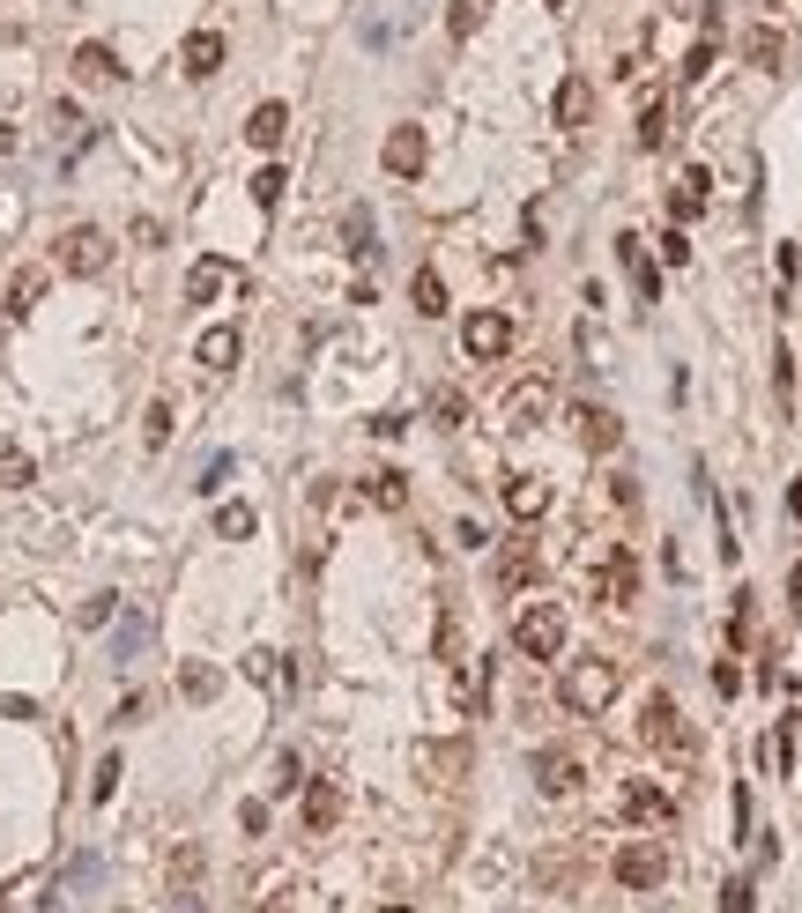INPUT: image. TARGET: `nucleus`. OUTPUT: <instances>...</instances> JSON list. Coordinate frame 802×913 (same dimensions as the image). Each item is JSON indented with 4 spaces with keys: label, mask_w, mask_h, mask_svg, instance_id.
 I'll return each instance as SVG.
<instances>
[{
    "label": "nucleus",
    "mask_w": 802,
    "mask_h": 913,
    "mask_svg": "<svg viewBox=\"0 0 802 913\" xmlns=\"http://www.w3.org/2000/svg\"><path fill=\"white\" fill-rule=\"evenodd\" d=\"M617 662H602V654H580V662H565V683H557V699L572 706V720H594V713H609L617 699Z\"/></svg>",
    "instance_id": "nucleus-1"
},
{
    "label": "nucleus",
    "mask_w": 802,
    "mask_h": 913,
    "mask_svg": "<svg viewBox=\"0 0 802 913\" xmlns=\"http://www.w3.org/2000/svg\"><path fill=\"white\" fill-rule=\"evenodd\" d=\"M550 409H557V379H550V372H520L506 394H498V416H506V431H543Z\"/></svg>",
    "instance_id": "nucleus-2"
},
{
    "label": "nucleus",
    "mask_w": 802,
    "mask_h": 913,
    "mask_svg": "<svg viewBox=\"0 0 802 913\" xmlns=\"http://www.w3.org/2000/svg\"><path fill=\"white\" fill-rule=\"evenodd\" d=\"M513 646H520L528 662H557V654H565V609H557V602H528L520 624H513Z\"/></svg>",
    "instance_id": "nucleus-3"
},
{
    "label": "nucleus",
    "mask_w": 802,
    "mask_h": 913,
    "mask_svg": "<svg viewBox=\"0 0 802 913\" xmlns=\"http://www.w3.org/2000/svg\"><path fill=\"white\" fill-rule=\"evenodd\" d=\"M639 736H646L654 750H669V757H691V750H699V736L683 728V713H676L669 691H654V699H646V713H639Z\"/></svg>",
    "instance_id": "nucleus-4"
},
{
    "label": "nucleus",
    "mask_w": 802,
    "mask_h": 913,
    "mask_svg": "<svg viewBox=\"0 0 802 913\" xmlns=\"http://www.w3.org/2000/svg\"><path fill=\"white\" fill-rule=\"evenodd\" d=\"M617 884H625V891H662V884H669V847H662V839H632V847L617 854Z\"/></svg>",
    "instance_id": "nucleus-5"
},
{
    "label": "nucleus",
    "mask_w": 802,
    "mask_h": 913,
    "mask_svg": "<svg viewBox=\"0 0 802 913\" xmlns=\"http://www.w3.org/2000/svg\"><path fill=\"white\" fill-rule=\"evenodd\" d=\"M60 268H67V275H104V268H112V238H104V231H97V223H75V231H67V238H60Z\"/></svg>",
    "instance_id": "nucleus-6"
},
{
    "label": "nucleus",
    "mask_w": 802,
    "mask_h": 913,
    "mask_svg": "<svg viewBox=\"0 0 802 913\" xmlns=\"http://www.w3.org/2000/svg\"><path fill=\"white\" fill-rule=\"evenodd\" d=\"M461 349L476 357V365H498V357L513 349V320H506V312H468V320H461Z\"/></svg>",
    "instance_id": "nucleus-7"
},
{
    "label": "nucleus",
    "mask_w": 802,
    "mask_h": 913,
    "mask_svg": "<svg viewBox=\"0 0 802 913\" xmlns=\"http://www.w3.org/2000/svg\"><path fill=\"white\" fill-rule=\"evenodd\" d=\"M535 788H543V794H580V788H588V765H580V750H565V743L535 750Z\"/></svg>",
    "instance_id": "nucleus-8"
},
{
    "label": "nucleus",
    "mask_w": 802,
    "mask_h": 913,
    "mask_svg": "<svg viewBox=\"0 0 802 913\" xmlns=\"http://www.w3.org/2000/svg\"><path fill=\"white\" fill-rule=\"evenodd\" d=\"M572 439H580L588 454H617V446H625V423L609 409H594V402H572Z\"/></svg>",
    "instance_id": "nucleus-9"
},
{
    "label": "nucleus",
    "mask_w": 802,
    "mask_h": 913,
    "mask_svg": "<svg viewBox=\"0 0 802 913\" xmlns=\"http://www.w3.org/2000/svg\"><path fill=\"white\" fill-rule=\"evenodd\" d=\"M380 157H386V171H394V178H423V157H431V141H423V126H394Z\"/></svg>",
    "instance_id": "nucleus-10"
},
{
    "label": "nucleus",
    "mask_w": 802,
    "mask_h": 913,
    "mask_svg": "<svg viewBox=\"0 0 802 913\" xmlns=\"http://www.w3.org/2000/svg\"><path fill=\"white\" fill-rule=\"evenodd\" d=\"M75 83H89V89H112V83H127V67H120V52L112 45H75Z\"/></svg>",
    "instance_id": "nucleus-11"
},
{
    "label": "nucleus",
    "mask_w": 802,
    "mask_h": 913,
    "mask_svg": "<svg viewBox=\"0 0 802 913\" xmlns=\"http://www.w3.org/2000/svg\"><path fill=\"white\" fill-rule=\"evenodd\" d=\"M550 112H557V126H572V134H580V126L594 120V83H588V75H565L557 97H550Z\"/></svg>",
    "instance_id": "nucleus-12"
},
{
    "label": "nucleus",
    "mask_w": 802,
    "mask_h": 913,
    "mask_svg": "<svg viewBox=\"0 0 802 913\" xmlns=\"http://www.w3.org/2000/svg\"><path fill=\"white\" fill-rule=\"evenodd\" d=\"M498 498H506L513 520H543V513H550V483H543V476H506Z\"/></svg>",
    "instance_id": "nucleus-13"
},
{
    "label": "nucleus",
    "mask_w": 802,
    "mask_h": 913,
    "mask_svg": "<svg viewBox=\"0 0 802 913\" xmlns=\"http://www.w3.org/2000/svg\"><path fill=\"white\" fill-rule=\"evenodd\" d=\"M223 291H238V268H231V260H194V275H186V297H194V305H215Z\"/></svg>",
    "instance_id": "nucleus-14"
},
{
    "label": "nucleus",
    "mask_w": 802,
    "mask_h": 913,
    "mask_svg": "<svg viewBox=\"0 0 802 913\" xmlns=\"http://www.w3.org/2000/svg\"><path fill=\"white\" fill-rule=\"evenodd\" d=\"M625 817H632V825H669L676 802L654 788V780H632V788H625Z\"/></svg>",
    "instance_id": "nucleus-15"
},
{
    "label": "nucleus",
    "mask_w": 802,
    "mask_h": 913,
    "mask_svg": "<svg viewBox=\"0 0 802 913\" xmlns=\"http://www.w3.org/2000/svg\"><path fill=\"white\" fill-rule=\"evenodd\" d=\"M178 67H186L194 83H209L215 67H223V38H215V30H194V38L178 45Z\"/></svg>",
    "instance_id": "nucleus-16"
},
{
    "label": "nucleus",
    "mask_w": 802,
    "mask_h": 913,
    "mask_svg": "<svg viewBox=\"0 0 802 913\" xmlns=\"http://www.w3.org/2000/svg\"><path fill=\"white\" fill-rule=\"evenodd\" d=\"M602 602H609V609H625V602H639V565L625 557V550H617L609 565H602Z\"/></svg>",
    "instance_id": "nucleus-17"
},
{
    "label": "nucleus",
    "mask_w": 802,
    "mask_h": 913,
    "mask_svg": "<svg viewBox=\"0 0 802 913\" xmlns=\"http://www.w3.org/2000/svg\"><path fill=\"white\" fill-rule=\"evenodd\" d=\"M283 134H291V112L268 97V104H254V120H246V141L254 149H283Z\"/></svg>",
    "instance_id": "nucleus-18"
},
{
    "label": "nucleus",
    "mask_w": 802,
    "mask_h": 913,
    "mask_svg": "<svg viewBox=\"0 0 802 913\" xmlns=\"http://www.w3.org/2000/svg\"><path fill=\"white\" fill-rule=\"evenodd\" d=\"M409 305H417L423 320H446L454 305H446V275L439 268H417V283H409Z\"/></svg>",
    "instance_id": "nucleus-19"
},
{
    "label": "nucleus",
    "mask_w": 802,
    "mask_h": 913,
    "mask_svg": "<svg viewBox=\"0 0 802 913\" xmlns=\"http://www.w3.org/2000/svg\"><path fill=\"white\" fill-rule=\"evenodd\" d=\"M342 817V788L335 780H312V788H305V831H328Z\"/></svg>",
    "instance_id": "nucleus-20"
},
{
    "label": "nucleus",
    "mask_w": 802,
    "mask_h": 913,
    "mask_svg": "<svg viewBox=\"0 0 802 913\" xmlns=\"http://www.w3.org/2000/svg\"><path fill=\"white\" fill-rule=\"evenodd\" d=\"M238 349H246V342H238V328H209V334H201V349H194V357H201L209 372H231V365H238Z\"/></svg>",
    "instance_id": "nucleus-21"
},
{
    "label": "nucleus",
    "mask_w": 802,
    "mask_h": 913,
    "mask_svg": "<svg viewBox=\"0 0 802 913\" xmlns=\"http://www.w3.org/2000/svg\"><path fill=\"white\" fill-rule=\"evenodd\" d=\"M706 186H714L706 171H683V178H676V194H669V215H676V223H691V215L706 208Z\"/></svg>",
    "instance_id": "nucleus-22"
},
{
    "label": "nucleus",
    "mask_w": 802,
    "mask_h": 913,
    "mask_svg": "<svg viewBox=\"0 0 802 913\" xmlns=\"http://www.w3.org/2000/svg\"><path fill=\"white\" fill-rule=\"evenodd\" d=\"M38 297H45V268H23V275L8 283V312H15V320H30V312H38Z\"/></svg>",
    "instance_id": "nucleus-23"
},
{
    "label": "nucleus",
    "mask_w": 802,
    "mask_h": 913,
    "mask_svg": "<svg viewBox=\"0 0 802 913\" xmlns=\"http://www.w3.org/2000/svg\"><path fill=\"white\" fill-rule=\"evenodd\" d=\"M535 572H543V565H535L528 542H513L506 557H498V587H535Z\"/></svg>",
    "instance_id": "nucleus-24"
},
{
    "label": "nucleus",
    "mask_w": 802,
    "mask_h": 913,
    "mask_svg": "<svg viewBox=\"0 0 802 913\" xmlns=\"http://www.w3.org/2000/svg\"><path fill=\"white\" fill-rule=\"evenodd\" d=\"M201 869H209V854H201L194 839H186V847H171V891H194Z\"/></svg>",
    "instance_id": "nucleus-25"
},
{
    "label": "nucleus",
    "mask_w": 802,
    "mask_h": 913,
    "mask_svg": "<svg viewBox=\"0 0 802 913\" xmlns=\"http://www.w3.org/2000/svg\"><path fill=\"white\" fill-rule=\"evenodd\" d=\"M30 483H38V460L23 446H0V491H30Z\"/></svg>",
    "instance_id": "nucleus-26"
},
{
    "label": "nucleus",
    "mask_w": 802,
    "mask_h": 913,
    "mask_svg": "<svg viewBox=\"0 0 802 913\" xmlns=\"http://www.w3.org/2000/svg\"><path fill=\"white\" fill-rule=\"evenodd\" d=\"M431 423H439V431H461V423H468V394H461V386H439V394H431Z\"/></svg>",
    "instance_id": "nucleus-27"
},
{
    "label": "nucleus",
    "mask_w": 802,
    "mask_h": 913,
    "mask_svg": "<svg viewBox=\"0 0 802 913\" xmlns=\"http://www.w3.org/2000/svg\"><path fill=\"white\" fill-rule=\"evenodd\" d=\"M483 15H491V0H446V38H468V30H483Z\"/></svg>",
    "instance_id": "nucleus-28"
},
{
    "label": "nucleus",
    "mask_w": 802,
    "mask_h": 913,
    "mask_svg": "<svg viewBox=\"0 0 802 913\" xmlns=\"http://www.w3.org/2000/svg\"><path fill=\"white\" fill-rule=\"evenodd\" d=\"M215 683H223V676H215L209 662H186V668H178V691H186L194 706H209V699H215Z\"/></svg>",
    "instance_id": "nucleus-29"
},
{
    "label": "nucleus",
    "mask_w": 802,
    "mask_h": 913,
    "mask_svg": "<svg viewBox=\"0 0 802 913\" xmlns=\"http://www.w3.org/2000/svg\"><path fill=\"white\" fill-rule=\"evenodd\" d=\"M625 268H632V283H639V297H646V305H654V291H662V275H654V260H646V252H639V238H625Z\"/></svg>",
    "instance_id": "nucleus-30"
},
{
    "label": "nucleus",
    "mask_w": 802,
    "mask_h": 913,
    "mask_svg": "<svg viewBox=\"0 0 802 913\" xmlns=\"http://www.w3.org/2000/svg\"><path fill=\"white\" fill-rule=\"evenodd\" d=\"M215 535H223V542H246V535H254V505H238V498L215 505Z\"/></svg>",
    "instance_id": "nucleus-31"
},
{
    "label": "nucleus",
    "mask_w": 802,
    "mask_h": 913,
    "mask_svg": "<svg viewBox=\"0 0 802 913\" xmlns=\"http://www.w3.org/2000/svg\"><path fill=\"white\" fill-rule=\"evenodd\" d=\"M743 60H751V67H780V30H751V38H743Z\"/></svg>",
    "instance_id": "nucleus-32"
},
{
    "label": "nucleus",
    "mask_w": 802,
    "mask_h": 913,
    "mask_svg": "<svg viewBox=\"0 0 802 913\" xmlns=\"http://www.w3.org/2000/svg\"><path fill=\"white\" fill-rule=\"evenodd\" d=\"M662 141H669V104L654 97V104L639 112V149H662Z\"/></svg>",
    "instance_id": "nucleus-33"
},
{
    "label": "nucleus",
    "mask_w": 802,
    "mask_h": 913,
    "mask_svg": "<svg viewBox=\"0 0 802 913\" xmlns=\"http://www.w3.org/2000/svg\"><path fill=\"white\" fill-rule=\"evenodd\" d=\"M141 446H149V454H164V446H171V409H164V402H149V416H141Z\"/></svg>",
    "instance_id": "nucleus-34"
},
{
    "label": "nucleus",
    "mask_w": 802,
    "mask_h": 913,
    "mask_svg": "<svg viewBox=\"0 0 802 913\" xmlns=\"http://www.w3.org/2000/svg\"><path fill=\"white\" fill-rule=\"evenodd\" d=\"M365 498L380 505V513H402V498H409V483H402V476L386 468V476H372V491H365Z\"/></svg>",
    "instance_id": "nucleus-35"
},
{
    "label": "nucleus",
    "mask_w": 802,
    "mask_h": 913,
    "mask_svg": "<svg viewBox=\"0 0 802 913\" xmlns=\"http://www.w3.org/2000/svg\"><path fill=\"white\" fill-rule=\"evenodd\" d=\"M283 186H291V178H283V164H260V171H254V201H260V208L283 201Z\"/></svg>",
    "instance_id": "nucleus-36"
},
{
    "label": "nucleus",
    "mask_w": 802,
    "mask_h": 913,
    "mask_svg": "<svg viewBox=\"0 0 802 913\" xmlns=\"http://www.w3.org/2000/svg\"><path fill=\"white\" fill-rule=\"evenodd\" d=\"M342 238H349L357 260H365V252H372V215H365V208H349V215H342Z\"/></svg>",
    "instance_id": "nucleus-37"
},
{
    "label": "nucleus",
    "mask_w": 802,
    "mask_h": 913,
    "mask_svg": "<svg viewBox=\"0 0 802 913\" xmlns=\"http://www.w3.org/2000/svg\"><path fill=\"white\" fill-rule=\"evenodd\" d=\"M543 884H580V854H543Z\"/></svg>",
    "instance_id": "nucleus-38"
},
{
    "label": "nucleus",
    "mask_w": 802,
    "mask_h": 913,
    "mask_svg": "<svg viewBox=\"0 0 802 913\" xmlns=\"http://www.w3.org/2000/svg\"><path fill=\"white\" fill-rule=\"evenodd\" d=\"M706 67H714V30H706V38L691 45V60H683V83H699V75H706Z\"/></svg>",
    "instance_id": "nucleus-39"
},
{
    "label": "nucleus",
    "mask_w": 802,
    "mask_h": 913,
    "mask_svg": "<svg viewBox=\"0 0 802 913\" xmlns=\"http://www.w3.org/2000/svg\"><path fill=\"white\" fill-rule=\"evenodd\" d=\"M112 788H120V757H104V765H97V780H89L97 802H112Z\"/></svg>",
    "instance_id": "nucleus-40"
},
{
    "label": "nucleus",
    "mask_w": 802,
    "mask_h": 913,
    "mask_svg": "<svg viewBox=\"0 0 802 913\" xmlns=\"http://www.w3.org/2000/svg\"><path fill=\"white\" fill-rule=\"evenodd\" d=\"M662 260H669V268H683V260H691V238H683V223H676L669 238H662Z\"/></svg>",
    "instance_id": "nucleus-41"
},
{
    "label": "nucleus",
    "mask_w": 802,
    "mask_h": 913,
    "mask_svg": "<svg viewBox=\"0 0 802 913\" xmlns=\"http://www.w3.org/2000/svg\"><path fill=\"white\" fill-rule=\"evenodd\" d=\"M714 691H720V699H736V691H743V668L720 662V668H714Z\"/></svg>",
    "instance_id": "nucleus-42"
},
{
    "label": "nucleus",
    "mask_w": 802,
    "mask_h": 913,
    "mask_svg": "<svg viewBox=\"0 0 802 913\" xmlns=\"http://www.w3.org/2000/svg\"><path fill=\"white\" fill-rule=\"evenodd\" d=\"M112 602H120V594H97V602H83V624H89V631H97V624H112Z\"/></svg>",
    "instance_id": "nucleus-43"
},
{
    "label": "nucleus",
    "mask_w": 802,
    "mask_h": 913,
    "mask_svg": "<svg viewBox=\"0 0 802 913\" xmlns=\"http://www.w3.org/2000/svg\"><path fill=\"white\" fill-rule=\"evenodd\" d=\"M720 913H751V884H743V876L728 884V899H720Z\"/></svg>",
    "instance_id": "nucleus-44"
},
{
    "label": "nucleus",
    "mask_w": 802,
    "mask_h": 913,
    "mask_svg": "<svg viewBox=\"0 0 802 913\" xmlns=\"http://www.w3.org/2000/svg\"><path fill=\"white\" fill-rule=\"evenodd\" d=\"M246 676H254V683H275V654H246Z\"/></svg>",
    "instance_id": "nucleus-45"
},
{
    "label": "nucleus",
    "mask_w": 802,
    "mask_h": 913,
    "mask_svg": "<svg viewBox=\"0 0 802 913\" xmlns=\"http://www.w3.org/2000/svg\"><path fill=\"white\" fill-rule=\"evenodd\" d=\"M788 602H795V617H802V565L788 572Z\"/></svg>",
    "instance_id": "nucleus-46"
},
{
    "label": "nucleus",
    "mask_w": 802,
    "mask_h": 913,
    "mask_svg": "<svg viewBox=\"0 0 802 913\" xmlns=\"http://www.w3.org/2000/svg\"><path fill=\"white\" fill-rule=\"evenodd\" d=\"M788 505H795V520H802V483H795V491H788Z\"/></svg>",
    "instance_id": "nucleus-47"
},
{
    "label": "nucleus",
    "mask_w": 802,
    "mask_h": 913,
    "mask_svg": "<svg viewBox=\"0 0 802 913\" xmlns=\"http://www.w3.org/2000/svg\"><path fill=\"white\" fill-rule=\"evenodd\" d=\"M0 913H8V884H0Z\"/></svg>",
    "instance_id": "nucleus-48"
},
{
    "label": "nucleus",
    "mask_w": 802,
    "mask_h": 913,
    "mask_svg": "<svg viewBox=\"0 0 802 913\" xmlns=\"http://www.w3.org/2000/svg\"><path fill=\"white\" fill-rule=\"evenodd\" d=\"M380 913H409V906H380Z\"/></svg>",
    "instance_id": "nucleus-49"
},
{
    "label": "nucleus",
    "mask_w": 802,
    "mask_h": 913,
    "mask_svg": "<svg viewBox=\"0 0 802 913\" xmlns=\"http://www.w3.org/2000/svg\"><path fill=\"white\" fill-rule=\"evenodd\" d=\"M550 8H572V0H550Z\"/></svg>",
    "instance_id": "nucleus-50"
},
{
    "label": "nucleus",
    "mask_w": 802,
    "mask_h": 913,
    "mask_svg": "<svg viewBox=\"0 0 802 913\" xmlns=\"http://www.w3.org/2000/svg\"><path fill=\"white\" fill-rule=\"evenodd\" d=\"M676 8H691V0H676Z\"/></svg>",
    "instance_id": "nucleus-51"
}]
</instances>
